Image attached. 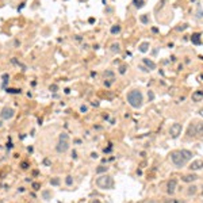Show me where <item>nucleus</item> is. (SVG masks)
<instances>
[{
	"mask_svg": "<svg viewBox=\"0 0 203 203\" xmlns=\"http://www.w3.org/2000/svg\"><path fill=\"white\" fill-rule=\"evenodd\" d=\"M180 153H181V156L184 157V158L188 161V160H191L192 158V152H189V150H187V149H181L180 150Z\"/></svg>",
	"mask_w": 203,
	"mask_h": 203,
	"instance_id": "nucleus-10",
	"label": "nucleus"
},
{
	"mask_svg": "<svg viewBox=\"0 0 203 203\" xmlns=\"http://www.w3.org/2000/svg\"><path fill=\"white\" fill-rule=\"evenodd\" d=\"M80 111H81V112H87V111H88V107H87V106H81Z\"/></svg>",
	"mask_w": 203,
	"mask_h": 203,
	"instance_id": "nucleus-28",
	"label": "nucleus"
},
{
	"mask_svg": "<svg viewBox=\"0 0 203 203\" xmlns=\"http://www.w3.org/2000/svg\"><path fill=\"white\" fill-rule=\"evenodd\" d=\"M91 157H92V158H96L97 154H96V153H92V154H91Z\"/></svg>",
	"mask_w": 203,
	"mask_h": 203,
	"instance_id": "nucleus-39",
	"label": "nucleus"
},
{
	"mask_svg": "<svg viewBox=\"0 0 203 203\" xmlns=\"http://www.w3.org/2000/svg\"><path fill=\"white\" fill-rule=\"evenodd\" d=\"M192 100L194 102H202L203 100V92L202 91H195L192 94Z\"/></svg>",
	"mask_w": 203,
	"mask_h": 203,
	"instance_id": "nucleus-9",
	"label": "nucleus"
},
{
	"mask_svg": "<svg viewBox=\"0 0 203 203\" xmlns=\"http://www.w3.org/2000/svg\"><path fill=\"white\" fill-rule=\"evenodd\" d=\"M195 130H196V134L203 135V122H202V123H196V125H195Z\"/></svg>",
	"mask_w": 203,
	"mask_h": 203,
	"instance_id": "nucleus-13",
	"label": "nucleus"
},
{
	"mask_svg": "<svg viewBox=\"0 0 203 203\" xmlns=\"http://www.w3.org/2000/svg\"><path fill=\"white\" fill-rule=\"evenodd\" d=\"M14 45H15V48H18V46H20V42H19V41L16 39L15 42H14Z\"/></svg>",
	"mask_w": 203,
	"mask_h": 203,
	"instance_id": "nucleus-37",
	"label": "nucleus"
},
{
	"mask_svg": "<svg viewBox=\"0 0 203 203\" xmlns=\"http://www.w3.org/2000/svg\"><path fill=\"white\" fill-rule=\"evenodd\" d=\"M196 188H198L196 186H189L188 189H187V194L188 195H195L196 194Z\"/></svg>",
	"mask_w": 203,
	"mask_h": 203,
	"instance_id": "nucleus-17",
	"label": "nucleus"
},
{
	"mask_svg": "<svg viewBox=\"0 0 203 203\" xmlns=\"http://www.w3.org/2000/svg\"><path fill=\"white\" fill-rule=\"evenodd\" d=\"M148 203H157V202H156V200H154V199H152V200H149Z\"/></svg>",
	"mask_w": 203,
	"mask_h": 203,
	"instance_id": "nucleus-40",
	"label": "nucleus"
},
{
	"mask_svg": "<svg viewBox=\"0 0 203 203\" xmlns=\"http://www.w3.org/2000/svg\"><path fill=\"white\" fill-rule=\"evenodd\" d=\"M176 186H177V181H176V179H171L169 181H168V184H167V192L169 195H172L173 192H175V189H176Z\"/></svg>",
	"mask_w": 203,
	"mask_h": 203,
	"instance_id": "nucleus-7",
	"label": "nucleus"
},
{
	"mask_svg": "<svg viewBox=\"0 0 203 203\" xmlns=\"http://www.w3.org/2000/svg\"><path fill=\"white\" fill-rule=\"evenodd\" d=\"M43 164H45V165H50L51 162H50V160H49V158H45V160H43Z\"/></svg>",
	"mask_w": 203,
	"mask_h": 203,
	"instance_id": "nucleus-33",
	"label": "nucleus"
},
{
	"mask_svg": "<svg viewBox=\"0 0 203 203\" xmlns=\"http://www.w3.org/2000/svg\"><path fill=\"white\" fill-rule=\"evenodd\" d=\"M133 4H134L137 8H141L143 5V0H133Z\"/></svg>",
	"mask_w": 203,
	"mask_h": 203,
	"instance_id": "nucleus-23",
	"label": "nucleus"
},
{
	"mask_svg": "<svg viewBox=\"0 0 203 203\" xmlns=\"http://www.w3.org/2000/svg\"><path fill=\"white\" fill-rule=\"evenodd\" d=\"M111 51H114V53H119V51H121V46H119V43H112V45H111Z\"/></svg>",
	"mask_w": 203,
	"mask_h": 203,
	"instance_id": "nucleus-19",
	"label": "nucleus"
},
{
	"mask_svg": "<svg viewBox=\"0 0 203 203\" xmlns=\"http://www.w3.org/2000/svg\"><path fill=\"white\" fill-rule=\"evenodd\" d=\"M119 72H121L122 75H123V73L126 72V66H125V65H122V66H121V69H119Z\"/></svg>",
	"mask_w": 203,
	"mask_h": 203,
	"instance_id": "nucleus-31",
	"label": "nucleus"
},
{
	"mask_svg": "<svg viewBox=\"0 0 203 203\" xmlns=\"http://www.w3.org/2000/svg\"><path fill=\"white\" fill-rule=\"evenodd\" d=\"M148 96H149V99H150V100H153V97H154L153 92H149V94H148Z\"/></svg>",
	"mask_w": 203,
	"mask_h": 203,
	"instance_id": "nucleus-35",
	"label": "nucleus"
},
{
	"mask_svg": "<svg viewBox=\"0 0 203 203\" xmlns=\"http://www.w3.org/2000/svg\"><path fill=\"white\" fill-rule=\"evenodd\" d=\"M200 168H203V160H195V161H192L191 165H189V169L191 171H198V169H200Z\"/></svg>",
	"mask_w": 203,
	"mask_h": 203,
	"instance_id": "nucleus-8",
	"label": "nucleus"
},
{
	"mask_svg": "<svg viewBox=\"0 0 203 203\" xmlns=\"http://www.w3.org/2000/svg\"><path fill=\"white\" fill-rule=\"evenodd\" d=\"M199 114H200V115H203V110H200V111H199Z\"/></svg>",
	"mask_w": 203,
	"mask_h": 203,
	"instance_id": "nucleus-41",
	"label": "nucleus"
},
{
	"mask_svg": "<svg viewBox=\"0 0 203 203\" xmlns=\"http://www.w3.org/2000/svg\"><path fill=\"white\" fill-rule=\"evenodd\" d=\"M69 149V135L66 133H61L58 137V143L56 145L57 153H65Z\"/></svg>",
	"mask_w": 203,
	"mask_h": 203,
	"instance_id": "nucleus-2",
	"label": "nucleus"
},
{
	"mask_svg": "<svg viewBox=\"0 0 203 203\" xmlns=\"http://www.w3.org/2000/svg\"><path fill=\"white\" fill-rule=\"evenodd\" d=\"M127 102H129V104L131 106V107L140 108L141 106H142V94H141L140 91H137V89L130 91L129 94H127Z\"/></svg>",
	"mask_w": 203,
	"mask_h": 203,
	"instance_id": "nucleus-1",
	"label": "nucleus"
},
{
	"mask_svg": "<svg viewBox=\"0 0 203 203\" xmlns=\"http://www.w3.org/2000/svg\"><path fill=\"white\" fill-rule=\"evenodd\" d=\"M96 186L102 189H111L114 187V180H112L111 176L102 175L96 179Z\"/></svg>",
	"mask_w": 203,
	"mask_h": 203,
	"instance_id": "nucleus-3",
	"label": "nucleus"
},
{
	"mask_svg": "<svg viewBox=\"0 0 203 203\" xmlns=\"http://www.w3.org/2000/svg\"><path fill=\"white\" fill-rule=\"evenodd\" d=\"M202 195H203V187H202Z\"/></svg>",
	"mask_w": 203,
	"mask_h": 203,
	"instance_id": "nucleus-43",
	"label": "nucleus"
},
{
	"mask_svg": "<svg viewBox=\"0 0 203 203\" xmlns=\"http://www.w3.org/2000/svg\"><path fill=\"white\" fill-rule=\"evenodd\" d=\"M171 160H172L173 164H175L176 167H179V168L184 167V165H186V162H187V160L181 156L180 150H179V152H172V153H171Z\"/></svg>",
	"mask_w": 203,
	"mask_h": 203,
	"instance_id": "nucleus-4",
	"label": "nucleus"
},
{
	"mask_svg": "<svg viewBox=\"0 0 203 203\" xmlns=\"http://www.w3.org/2000/svg\"><path fill=\"white\" fill-rule=\"evenodd\" d=\"M92 203H100V202H99V200H95V202H92Z\"/></svg>",
	"mask_w": 203,
	"mask_h": 203,
	"instance_id": "nucleus-42",
	"label": "nucleus"
},
{
	"mask_svg": "<svg viewBox=\"0 0 203 203\" xmlns=\"http://www.w3.org/2000/svg\"><path fill=\"white\" fill-rule=\"evenodd\" d=\"M14 115H15V111H14V108H11V107H4L2 110V112H0L2 119H5V121H8V119H12Z\"/></svg>",
	"mask_w": 203,
	"mask_h": 203,
	"instance_id": "nucleus-6",
	"label": "nucleus"
},
{
	"mask_svg": "<svg viewBox=\"0 0 203 203\" xmlns=\"http://www.w3.org/2000/svg\"><path fill=\"white\" fill-rule=\"evenodd\" d=\"M181 130H183V127H181L180 123H173L172 126L169 127V134L172 138H177L179 135L181 134Z\"/></svg>",
	"mask_w": 203,
	"mask_h": 203,
	"instance_id": "nucleus-5",
	"label": "nucleus"
},
{
	"mask_svg": "<svg viewBox=\"0 0 203 203\" xmlns=\"http://www.w3.org/2000/svg\"><path fill=\"white\" fill-rule=\"evenodd\" d=\"M108 171V167H104V165H99L96 168V173H106Z\"/></svg>",
	"mask_w": 203,
	"mask_h": 203,
	"instance_id": "nucleus-15",
	"label": "nucleus"
},
{
	"mask_svg": "<svg viewBox=\"0 0 203 203\" xmlns=\"http://www.w3.org/2000/svg\"><path fill=\"white\" fill-rule=\"evenodd\" d=\"M27 168H29L27 162H22V169H27Z\"/></svg>",
	"mask_w": 203,
	"mask_h": 203,
	"instance_id": "nucleus-34",
	"label": "nucleus"
},
{
	"mask_svg": "<svg viewBox=\"0 0 203 203\" xmlns=\"http://www.w3.org/2000/svg\"><path fill=\"white\" fill-rule=\"evenodd\" d=\"M32 188H34V189H39V188H41V184H38V183H32Z\"/></svg>",
	"mask_w": 203,
	"mask_h": 203,
	"instance_id": "nucleus-29",
	"label": "nucleus"
},
{
	"mask_svg": "<svg viewBox=\"0 0 203 203\" xmlns=\"http://www.w3.org/2000/svg\"><path fill=\"white\" fill-rule=\"evenodd\" d=\"M7 91L11 94H20V89H7Z\"/></svg>",
	"mask_w": 203,
	"mask_h": 203,
	"instance_id": "nucleus-26",
	"label": "nucleus"
},
{
	"mask_svg": "<svg viewBox=\"0 0 203 203\" xmlns=\"http://www.w3.org/2000/svg\"><path fill=\"white\" fill-rule=\"evenodd\" d=\"M65 183L68 184V186H72L73 184V180H72V176H66V179H65Z\"/></svg>",
	"mask_w": 203,
	"mask_h": 203,
	"instance_id": "nucleus-25",
	"label": "nucleus"
},
{
	"mask_svg": "<svg viewBox=\"0 0 203 203\" xmlns=\"http://www.w3.org/2000/svg\"><path fill=\"white\" fill-rule=\"evenodd\" d=\"M188 135H189V137H192V135H196V130H195V125H194V126L191 125V126L188 127Z\"/></svg>",
	"mask_w": 203,
	"mask_h": 203,
	"instance_id": "nucleus-21",
	"label": "nucleus"
},
{
	"mask_svg": "<svg viewBox=\"0 0 203 203\" xmlns=\"http://www.w3.org/2000/svg\"><path fill=\"white\" fill-rule=\"evenodd\" d=\"M141 20H142L143 23H146V22H148V18H146V16H141Z\"/></svg>",
	"mask_w": 203,
	"mask_h": 203,
	"instance_id": "nucleus-36",
	"label": "nucleus"
},
{
	"mask_svg": "<svg viewBox=\"0 0 203 203\" xmlns=\"http://www.w3.org/2000/svg\"><path fill=\"white\" fill-rule=\"evenodd\" d=\"M49 89H50V91H57V85H56V84H53V85H50V88H49Z\"/></svg>",
	"mask_w": 203,
	"mask_h": 203,
	"instance_id": "nucleus-32",
	"label": "nucleus"
},
{
	"mask_svg": "<svg viewBox=\"0 0 203 203\" xmlns=\"http://www.w3.org/2000/svg\"><path fill=\"white\" fill-rule=\"evenodd\" d=\"M42 196H43V199H45V200H49V199H51V194L48 191V189H45V191H42Z\"/></svg>",
	"mask_w": 203,
	"mask_h": 203,
	"instance_id": "nucleus-20",
	"label": "nucleus"
},
{
	"mask_svg": "<svg viewBox=\"0 0 203 203\" xmlns=\"http://www.w3.org/2000/svg\"><path fill=\"white\" fill-rule=\"evenodd\" d=\"M50 184H51V186H58V184H60V179H58V177L51 179V180H50Z\"/></svg>",
	"mask_w": 203,
	"mask_h": 203,
	"instance_id": "nucleus-24",
	"label": "nucleus"
},
{
	"mask_svg": "<svg viewBox=\"0 0 203 203\" xmlns=\"http://www.w3.org/2000/svg\"><path fill=\"white\" fill-rule=\"evenodd\" d=\"M198 179L196 175H186L183 176V181H186V183H191V181H195Z\"/></svg>",
	"mask_w": 203,
	"mask_h": 203,
	"instance_id": "nucleus-12",
	"label": "nucleus"
},
{
	"mask_svg": "<svg viewBox=\"0 0 203 203\" xmlns=\"http://www.w3.org/2000/svg\"><path fill=\"white\" fill-rule=\"evenodd\" d=\"M110 84H111L110 81H104V85H106V87H110Z\"/></svg>",
	"mask_w": 203,
	"mask_h": 203,
	"instance_id": "nucleus-38",
	"label": "nucleus"
},
{
	"mask_svg": "<svg viewBox=\"0 0 203 203\" xmlns=\"http://www.w3.org/2000/svg\"><path fill=\"white\" fill-rule=\"evenodd\" d=\"M186 29H187V24H181V26H179L176 30H177V31H181V30H186Z\"/></svg>",
	"mask_w": 203,
	"mask_h": 203,
	"instance_id": "nucleus-27",
	"label": "nucleus"
},
{
	"mask_svg": "<svg viewBox=\"0 0 203 203\" xmlns=\"http://www.w3.org/2000/svg\"><path fill=\"white\" fill-rule=\"evenodd\" d=\"M119 31H121V26H118V24L111 27V34H118Z\"/></svg>",
	"mask_w": 203,
	"mask_h": 203,
	"instance_id": "nucleus-22",
	"label": "nucleus"
},
{
	"mask_svg": "<svg viewBox=\"0 0 203 203\" xmlns=\"http://www.w3.org/2000/svg\"><path fill=\"white\" fill-rule=\"evenodd\" d=\"M149 50V42H142L140 45V51H142V53H145V51Z\"/></svg>",
	"mask_w": 203,
	"mask_h": 203,
	"instance_id": "nucleus-14",
	"label": "nucleus"
},
{
	"mask_svg": "<svg viewBox=\"0 0 203 203\" xmlns=\"http://www.w3.org/2000/svg\"><path fill=\"white\" fill-rule=\"evenodd\" d=\"M169 203H184L183 200H180V199H172Z\"/></svg>",
	"mask_w": 203,
	"mask_h": 203,
	"instance_id": "nucleus-30",
	"label": "nucleus"
},
{
	"mask_svg": "<svg viewBox=\"0 0 203 203\" xmlns=\"http://www.w3.org/2000/svg\"><path fill=\"white\" fill-rule=\"evenodd\" d=\"M104 77H106V80H107V78H110L111 81L114 80V72L112 70H106L104 72Z\"/></svg>",
	"mask_w": 203,
	"mask_h": 203,
	"instance_id": "nucleus-16",
	"label": "nucleus"
},
{
	"mask_svg": "<svg viewBox=\"0 0 203 203\" xmlns=\"http://www.w3.org/2000/svg\"><path fill=\"white\" fill-rule=\"evenodd\" d=\"M200 34H194V35H192V37H191V39H192V42H194L195 43V45H199V43H200Z\"/></svg>",
	"mask_w": 203,
	"mask_h": 203,
	"instance_id": "nucleus-18",
	"label": "nucleus"
},
{
	"mask_svg": "<svg viewBox=\"0 0 203 203\" xmlns=\"http://www.w3.org/2000/svg\"><path fill=\"white\" fill-rule=\"evenodd\" d=\"M143 64L146 65V66L149 68V70H152V69H156V64H154L152 60H149V58H143Z\"/></svg>",
	"mask_w": 203,
	"mask_h": 203,
	"instance_id": "nucleus-11",
	"label": "nucleus"
}]
</instances>
